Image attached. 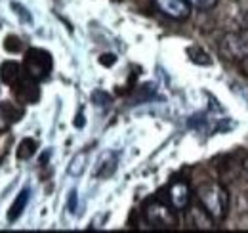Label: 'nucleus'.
I'll use <instances>...</instances> for the list:
<instances>
[{"label": "nucleus", "instance_id": "a211bd4d", "mask_svg": "<svg viewBox=\"0 0 248 233\" xmlns=\"http://www.w3.org/2000/svg\"><path fill=\"white\" fill-rule=\"evenodd\" d=\"M193 8H199V10H212L216 8L217 0H187Z\"/></svg>", "mask_w": 248, "mask_h": 233}, {"label": "nucleus", "instance_id": "4468645a", "mask_svg": "<svg viewBox=\"0 0 248 233\" xmlns=\"http://www.w3.org/2000/svg\"><path fill=\"white\" fill-rule=\"evenodd\" d=\"M36 149H38L36 140H32V138L21 140V144L17 147V159H19V161H29L32 155L36 153Z\"/></svg>", "mask_w": 248, "mask_h": 233}, {"label": "nucleus", "instance_id": "423d86ee", "mask_svg": "<svg viewBox=\"0 0 248 233\" xmlns=\"http://www.w3.org/2000/svg\"><path fill=\"white\" fill-rule=\"evenodd\" d=\"M168 201L176 210H186L191 201V187L186 180H174L168 185Z\"/></svg>", "mask_w": 248, "mask_h": 233}, {"label": "nucleus", "instance_id": "ddd939ff", "mask_svg": "<svg viewBox=\"0 0 248 233\" xmlns=\"http://www.w3.org/2000/svg\"><path fill=\"white\" fill-rule=\"evenodd\" d=\"M0 116L6 120V124H14L23 116V109L17 107L16 103L4 101V103H0Z\"/></svg>", "mask_w": 248, "mask_h": 233}, {"label": "nucleus", "instance_id": "f8f14e48", "mask_svg": "<svg viewBox=\"0 0 248 233\" xmlns=\"http://www.w3.org/2000/svg\"><path fill=\"white\" fill-rule=\"evenodd\" d=\"M27 203H29V189H23V191L16 197V201L12 203V206H10V210H8V220H10V222H16V220L23 214Z\"/></svg>", "mask_w": 248, "mask_h": 233}, {"label": "nucleus", "instance_id": "0eeeda50", "mask_svg": "<svg viewBox=\"0 0 248 233\" xmlns=\"http://www.w3.org/2000/svg\"><path fill=\"white\" fill-rule=\"evenodd\" d=\"M12 88L16 90L17 98H19L21 101H25V103H34V101H38V98H40L38 81L31 79L27 73L17 81V84H16V86H12Z\"/></svg>", "mask_w": 248, "mask_h": 233}, {"label": "nucleus", "instance_id": "5701e85b", "mask_svg": "<svg viewBox=\"0 0 248 233\" xmlns=\"http://www.w3.org/2000/svg\"><path fill=\"white\" fill-rule=\"evenodd\" d=\"M75 126H77V128H82V126H84V115H82V113H78V115H77Z\"/></svg>", "mask_w": 248, "mask_h": 233}, {"label": "nucleus", "instance_id": "4be33fe9", "mask_svg": "<svg viewBox=\"0 0 248 233\" xmlns=\"http://www.w3.org/2000/svg\"><path fill=\"white\" fill-rule=\"evenodd\" d=\"M105 220H107V214H103V216H95V218H93V222L90 224V230H95V228H101Z\"/></svg>", "mask_w": 248, "mask_h": 233}, {"label": "nucleus", "instance_id": "20e7f679", "mask_svg": "<svg viewBox=\"0 0 248 233\" xmlns=\"http://www.w3.org/2000/svg\"><path fill=\"white\" fill-rule=\"evenodd\" d=\"M145 220L158 230H176L178 228V216L168 204L160 201H151L145 206Z\"/></svg>", "mask_w": 248, "mask_h": 233}, {"label": "nucleus", "instance_id": "6e6552de", "mask_svg": "<svg viewBox=\"0 0 248 233\" xmlns=\"http://www.w3.org/2000/svg\"><path fill=\"white\" fill-rule=\"evenodd\" d=\"M117 166H119V155L113 153V151H105L101 153V157L97 159V165H95V178H101V180H107L117 172Z\"/></svg>", "mask_w": 248, "mask_h": 233}, {"label": "nucleus", "instance_id": "dca6fc26", "mask_svg": "<svg viewBox=\"0 0 248 233\" xmlns=\"http://www.w3.org/2000/svg\"><path fill=\"white\" fill-rule=\"evenodd\" d=\"M4 48H6V52H10V54H17V52H21L23 42H21V38L10 34V36L4 40Z\"/></svg>", "mask_w": 248, "mask_h": 233}, {"label": "nucleus", "instance_id": "7ed1b4c3", "mask_svg": "<svg viewBox=\"0 0 248 233\" xmlns=\"http://www.w3.org/2000/svg\"><path fill=\"white\" fill-rule=\"evenodd\" d=\"M219 52L227 59H248V29H239L223 34Z\"/></svg>", "mask_w": 248, "mask_h": 233}, {"label": "nucleus", "instance_id": "b1692460", "mask_svg": "<svg viewBox=\"0 0 248 233\" xmlns=\"http://www.w3.org/2000/svg\"><path fill=\"white\" fill-rule=\"evenodd\" d=\"M243 166H245V170H247V172H248V157H247V159H245V163H243Z\"/></svg>", "mask_w": 248, "mask_h": 233}, {"label": "nucleus", "instance_id": "2eb2a0df", "mask_svg": "<svg viewBox=\"0 0 248 233\" xmlns=\"http://www.w3.org/2000/svg\"><path fill=\"white\" fill-rule=\"evenodd\" d=\"M187 54L191 56V61H195V63H201V65H210V63H212V61H210V56H208L206 52H202L201 48H189Z\"/></svg>", "mask_w": 248, "mask_h": 233}, {"label": "nucleus", "instance_id": "f257e3e1", "mask_svg": "<svg viewBox=\"0 0 248 233\" xmlns=\"http://www.w3.org/2000/svg\"><path fill=\"white\" fill-rule=\"evenodd\" d=\"M197 197L202 208L216 220L223 222L229 210V193L217 182H204L197 187Z\"/></svg>", "mask_w": 248, "mask_h": 233}, {"label": "nucleus", "instance_id": "9d476101", "mask_svg": "<svg viewBox=\"0 0 248 233\" xmlns=\"http://www.w3.org/2000/svg\"><path fill=\"white\" fill-rule=\"evenodd\" d=\"M23 75H25V71L21 69V65H19L17 61L8 59V61H4V63L0 65V79H2L8 86H16L17 81H19Z\"/></svg>", "mask_w": 248, "mask_h": 233}, {"label": "nucleus", "instance_id": "412c9836", "mask_svg": "<svg viewBox=\"0 0 248 233\" xmlns=\"http://www.w3.org/2000/svg\"><path fill=\"white\" fill-rule=\"evenodd\" d=\"M99 63L105 65V67H111V65L117 63V56H115V54H103V56L99 58Z\"/></svg>", "mask_w": 248, "mask_h": 233}, {"label": "nucleus", "instance_id": "f3484780", "mask_svg": "<svg viewBox=\"0 0 248 233\" xmlns=\"http://www.w3.org/2000/svg\"><path fill=\"white\" fill-rule=\"evenodd\" d=\"M92 101L95 107H107L111 103V96L107 92H103V90H95L92 94Z\"/></svg>", "mask_w": 248, "mask_h": 233}, {"label": "nucleus", "instance_id": "aec40b11", "mask_svg": "<svg viewBox=\"0 0 248 233\" xmlns=\"http://www.w3.org/2000/svg\"><path fill=\"white\" fill-rule=\"evenodd\" d=\"M77 203H78V195H77V191L73 189V191L69 193V199H67V208H69V212H77Z\"/></svg>", "mask_w": 248, "mask_h": 233}, {"label": "nucleus", "instance_id": "9b49d317", "mask_svg": "<svg viewBox=\"0 0 248 233\" xmlns=\"http://www.w3.org/2000/svg\"><path fill=\"white\" fill-rule=\"evenodd\" d=\"M86 165H88V153H86V151H80V153H77V155L71 159V163H69V166H67V174L73 176V178H78V176L84 174Z\"/></svg>", "mask_w": 248, "mask_h": 233}, {"label": "nucleus", "instance_id": "6ab92c4d", "mask_svg": "<svg viewBox=\"0 0 248 233\" xmlns=\"http://www.w3.org/2000/svg\"><path fill=\"white\" fill-rule=\"evenodd\" d=\"M12 8L16 10V14H17V16H19L23 21H27V23H31V21H32L31 14H29V12H27L23 6H19V4H16V2H14V4H12Z\"/></svg>", "mask_w": 248, "mask_h": 233}, {"label": "nucleus", "instance_id": "39448f33", "mask_svg": "<svg viewBox=\"0 0 248 233\" xmlns=\"http://www.w3.org/2000/svg\"><path fill=\"white\" fill-rule=\"evenodd\" d=\"M155 6L158 12L168 16L176 21H186L191 16V4L187 0H155Z\"/></svg>", "mask_w": 248, "mask_h": 233}, {"label": "nucleus", "instance_id": "1a4fd4ad", "mask_svg": "<svg viewBox=\"0 0 248 233\" xmlns=\"http://www.w3.org/2000/svg\"><path fill=\"white\" fill-rule=\"evenodd\" d=\"M189 222H191V228H195V230H214L216 226V220L202 208V204L201 206H193L191 210H189Z\"/></svg>", "mask_w": 248, "mask_h": 233}, {"label": "nucleus", "instance_id": "f03ea898", "mask_svg": "<svg viewBox=\"0 0 248 233\" xmlns=\"http://www.w3.org/2000/svg\"><path fill=\"white\" fill-rule=\"evenodd\" d=\"M54 59L52 54L42 50V48H29L25 59H23V71L34 79V81H46L52 73Z\"/></svg>", "mask_w": 248, "mask_h": 233}]
</instances>
